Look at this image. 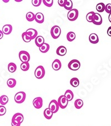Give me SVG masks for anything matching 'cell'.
<instances>
[{
	"instance_id": "52a82bcc",
	"label": "cell",
	"mask_w": 111,
	"mask_h": 126,
	"mask_svg": "<svg viewBox=\"0 0 111 126\" xmlns=\"http://www.w3.org/2000/svg\"><path fill=\"white\" fill-rule=\"evenodd\" d=\"M57 102L58 104V106H59V107L61 108H62V109H64V108H66L67 107V105H68V101L64 95H62L58 98Z\"/></svg>"
},
{
	"instance_id": "9c48e42d",
	"label": "cell",
	"mask_w": 111,
	"mask_h": 126,
	"mask_svg": "<svg viewBox=\"0 0 111 126\" xmlns=\"http://www.w3.org/2000/svg\"><path fill=\"white\" fill-rule=\"evenodd\" d=\"M92 22L95 25H101L102 23V18L101 15L97 13H95Z\"/></svg>"
},
{
	"instance_id": "e575fe53",
	"label": "cell",
	"mask_w": 111,
	"mask_h": 126,
	"mask_svg": "<svg viewBox=\"0 0 111 126\" xmlns=\"http://www.w3.org/2000/svg\"><path fill=\"white\" fill-rule=\"evenodd\" d=\"M42 0H32V3L34 7H38L42 2Z\"/></svg>"
},
{
	"instance_id": "1f68e13d",
	"label": "cell",
	"mask_w": 111,
	"mask_h": 126,
	"mask_svg": "<svg viewBox=\"0 0 111 126\" xmlns=\"http://www.w3.org/2000/svg\"><path fill=\"white\" fill-rule=\"evenodd\" d=\"M22 37L23 40L25 41V42H30L32 40L31 37H30V36L26 32H23L22 34Z\"/></svg>"
},
{
	"instance_id": "60d3db41",
	"label": "cell",
	"mask_w": 111,
	"mask_h": 126,
	"mask_svg": "<svg viewBox=\"0 0 111 126\" xmlns=\"http://www.w3.org/2000/svg\"><path fill=\"white\" fill-rule=\"evenodd\" d=\"M3 37V32H2V31H1V30H0V40Z\"/></svg>"
},
{
	"instance_id": "cb8c5ba5",
	"label": "cell",
	"mask_w": 111,
	"mask_h": 126,
	"mask_svg": "<svg viewBox=\"0 0 111 126\" xmlns=\"http://www.w3.org/2000/svg\"><path fill=\"white\" fill-rule=\"evenodd\" d=\"M70 84L73 87H77L79 84V81L77 78H73L70 81Z\"/></svg>"
},
{
	"instance_id": "d4e9b609",
	"label": "cell",
	"mask_w": 111,
	"mask_h": 126,
	"mask_svg": "<svg viewBox=\"0 0 111 126\" xmlns=\"http://www.w3.org/2000/svg\"><path fill=\"white\" fill-rule=\"evenodd\" d=\"M83 106V102L82 99H77L75 102V106L77 109H80Z\"/></svg>"
},
{
	"instance_id": "603a6c76",
	"label": "cell",
	"mask_w": 111,
	"mask_h": 126,
	"mask_svg": "<svg viewBox=\"0 0 111 126\" xmlns=\"http://www.w3.org/2000/svg\"><path fill=\"white\" fill-rule=\"evenodd\" d=\"M8 69L11 73H14L16 72L17 69V66L14 63H10L8 65Z\"/></svg>"
},
{
	"instance_id": "ba28073f",
	"label": "cell",
	"mask_w": 111,
	"mask_h": 126,
	"mask_svg": "<svg viewBox=\"0 0 111 126\" xmlns=\"http://www.w3.org/2000/svg\"><path fill=\"white\" fill-rule=\"evenodd\" d=\"M59 106H58V104L57 101L56 100H52V101L50 102L49 104V107L48 108L51 110V112L53 113H56V112H58V110H59Z\"/></svg>"
},
{
	"instance_id": "30bf717a",
	"label": "cell",
	"mask_w": 111,
	"mask_h": 126,
	"mask_svg": "<svg viewBox=\"0 0 111 126\" xmlns=\"http://www.w3.org/2000/svg\"><path fill=\"white\" fill-rule=\"evenodd\" d=\"M33 105L36 109H40L43 106V100L41 97H36L33 101Z\"/></svg>"
},
{
	"instance_id": "ab89813d",
	"label": "cell",
	"mask_w": 111,
	"mask_h": 126,
	"mask_svg": "<svg viewBox=\"0 0 111 126\" xmlns=\"http://www.w3.org/2000/svg\"><path fill=\"white\" fill-rule=\"evenodd\" d=\"M107 34L109 36L111 37V26L108 29V30H107Z\"/></svg>"
},
{
	"instance_id": "b9f144b4",
	"label": "cell",
	"mask_w": 111,
	"mask_h": 126,
	"mask_svg": "<svg viewBox=\"0 0 111 126\" xmlns=\"http://www.w3.org/2000/svg\"><path fill=\"white\" fill-rule=\"evenodd\" d=\"M108 19H109V21H110V22L111 23V14H110V15H109Z\"/></svg>"
},
{
	"instance_id": "7bdbcfd3",
	"label": "cell",
	"mask_w": 111,
	"mask_h": 126,
	"mask_svg": "<svg viewBox=\"0 0 111 126\" xmlns=\"http://www.w3.org/2000/svg\"><path fill=\"white\" fill-rule=\"evenodd\" d=\"M16 2H21V1H22L21 0H18V1H17V0H16Z\"/></svg>"
},
{
	"instance_id": "836d02e7",
	"label": "cell",
	"mask_w": 111,
	"mask_h": 126,
	"mask_svg": "<svg viewBox=\"0 0 111 126\" xmlns=\"http://www.w3.org/2000/svg\"><path fill=\"white\" fill-rule=\"evenodd\" d=\"M42 2L43 3L45 4V6H46L47 7H50L53 5V0H43Z\"/></svg>"
},
{
	"instance_id": "484cf974",
	"label": "cell",
	"mask_w": 111,
	"mask_h": 126,
	"mask_svg": "<svg viewBox=\"0 0 111 126\" xmlns=\"http://www.w3.org/2000/svg\"><path fill=\"white\" fill-rule=\"evenodd\" d=\"M26 19L29 22H32L35 19V15L33 12H29L26 14Z\"/></svg>"
},
{
	"instance_id": "7c38bea8",
	"label": "cell",
	"mask_w": 111,
	"mask_h": 126,
	"mask_svg": "<svg viewBox=\"0 0 111 126\" xmlns=\"http://www.w3.org/2000/svg\"><path fill=\"white\" fill-rule=\"evenodd\" d=\"M67 53V48L63 46H60V47H58L56 51V53L57 54V55L60 56H63L66 55Z\"/></svg>"
},
{
	"instance_id": "f35d334b",
	"label": "cell",
	"mask_w": 111,
	"mask_h": 126,
	"mask_svg": "<svg viewBox=\"0 0 111 126\" xmlns=\"http://www.w3.org/2000/svg\"><path fill=\"white\" fill-rule=\"evenodd\" d=\"M58 3L61 7H64L66 3V0H58Z\"/></svg>"
},
{
	"instance_id": "4316f807",
	"label": "cell",
	"mask_w": 111,
	"mask_h": 126,
	"mask_svg": "<svg viewBox=\"0 0 111 126\" xmlns=\"http://www.w3.org/2000/svg\"><path fill=\"white\" fill-rule=\"evenodd\" d=\"M8 102V98L6 95H2L0 97V103L2 106L6 105Z\"/></svg>"
},
{
	"instance_id": "44dd1931",
	"label": "cell",
	"mask_w": 111,
	"mask_h": 126,
	"mask_svg": "<svg viewBox=\"0 0 111 126\" xmlns=\"http://www.w3.org/2000/svg\"><path fill=\"white\" fill-rule=\"evenodd\" d=\"M40 51L42 53H46L49 49V45L46 43H44L42 46L39 48Z\"/></svg>"
},
{
	"instance_id": "8fae6325",
	"label": "cell",
	"mask_w": 111,
	"mask_h": 126,
	"mask_svg": "<svg viewBox=\"0 0 111 126\" xmlns=\"http://www.w3.org/2000/svg\"><path fill=\"white\" fill-rule=\"evenodd\" d=\"M26 32L30 36V37L31 38V40H33V39H34V38H36L37 37L38 32H37V30L35 29H29L26 31Z\"/></svg>"
},
{
	"instance_id": "74e56055",
	"label": "cell",
	"mask_w": 111,
	"mask_h": 126,
	"mask_svg": "<svg viewBox=\"0 0 111 126\" xmlns=\"http://www.w3.org/2000/svg\"><path fill=\"white\" fill-rule=\"evenodd\" d=\"M104 10H105V11L107 13L110 14L111 12V4L108 3V4H107V5H106L105 6V8H104Z\"/></svg>"
},
{
	"instance_id": "f546056e",
	"label": "cell",
	"mask_w": 111,
	"mask_h": 126,
	"mask_svg": "<svg viewBox=\"0 0 111 126\" xmlns=\"http://www.w3.org/2000/svg\"><path fill=\"white\" fill-rule=\"evenodd\" d=\"M21 69L23 71H27L30 68L29 62H22L21 64Z\"/></svg>"
},
{
	"instance_id": "f6af8a7d",
	"label": "cell",
	"mask_w": 111,
	"mask_h": 126,
	"mask_svg": "<svg viewBox=\"0 0 111 126\" xmlns=\"http://www.w3.org/2000/svg\"></svg>"
},
{
	"instance_id": "5bb4252c",
	"label": "cell",
	"mask_w": 111,
	"mask_h": 126,
	"mask_svg": "<svg viewBox=\"0 0 111 126\" xmlns=\"http://www.w3.org/2000/svg\"><path fill=\"white\" fill-rule=\"evenodd\" d=\"M89 41L91 43L96 44L99 42L98 37L95 33H91L89 36Z\"/></svg>"
},
{
	"instance_id": "d590c367",
	"label": "cell",
	"mask_w": 111,
	"mask_h": 126,
	"mask_svg": "<svg viewBox=\"0 0 111 126\" xmlns=\"http://www.w3.org/2000/svg\"><path fill=\"white\" fill-rule=\"evenodd\" d=\"M6 113V109L5 106H0V116H2L5 115Z\"/></svg>"
},
{
	"instance_id": "7a4b0ae2",
	"label": "cell",
	"mask_w": 111,
	"mask_h": 126,
	"mask_svg": "<svg viewBox=\"0 0 111 126\" xmlns=\"http://www.w3.org/2000/svg\"><path fill=\"white\" fill-rule=\"evenodd\" d=\"M61 33V30L58 26H54L51 30V34L53 39L58 38Z\"/></svg>"
},
{
	"instance_id": "277c9868",
	"label": "cell",
	"mask_w": 111,
	"mask_h": 126,
	"mask_svg": "<svg viewBox=\"0 0 111 126\" xmlns=\"http://www.w3.org/2000/svg\"><path fill=\"white\" fill-rule=\"evenodd\" d=\"M78 17V11L77 9H72L69 11L67 14V18L70 21H74L77 19Z\"/></svg>"
},
{
	"instance_id": "3957f363",
	"label": "cell",
	"mask_w": 111,
	"mask_h": 126,
	"mask_svg": "<svg viewBox=\"0 0 111 126\" xmlns=\"http://www.w3.org/2000/svg\"><path fill=\"white\" fill-rule=\"evenodd\" d=\"M68 67L72 71H77L80 68V63L77 60H72L69 62Z\"/></svg>"
},
{
	"instance_id": "6da1fadb",
	"label": "cell",
	"mask_w": 111,
	"mask_h": 126,
	"mask_svg": "<svg viewBox=\"0 0 111 126\" xmlns=\"http://www.w3.org/2000/svg\"><path fill=\"white\" fill-rule=\"evenodd\" d=\"M45 75V69L42 66H39L37 67L34 71V76L37 79H42Z\"/></svg>"
},
{
	"instance_id": "ac0fdd59",
	"label": "cell",
	"mask_w": 111,
	"mask_h": 126,
	"mask_svg": "<svg viewBox=\"0 0 111 126\" xmlns=\"http://www.w3.org/2000/svg\"><path fill=\"white\" fill-rule=\"evenodd\" d=\"M64 95L66 97L67 99L68 100V101H71L73 99L74 97V94L72 91L69 90H68L66 91Z\"/></svg>"
},
{
	"instance_id": "7402d4cb",
	"label": "cell",
	"mask_w": 111,
	"mask_h": 126,
	"mask_svg": "<svg viewBox=\"0 0 111 126\" xmlns=\"http://www.w3.org/2000/svg\"><path fill=\"white\" fill-rule=\"evenodd\" d=\"M65 9L70 11L73 8V2L71 0H66V3L64 6Z\"/></svg>"
},
{
	"instance_id": "d6a6232c",
	"label": "cell",
	"mask_w": 111,
	"mask_h": 126,
	"mask_svg": "<svg viewBox=\"0 0 111 126\" xmlns=\"http://www.w3.org/2000/svg\"><path fill=\"white\" fill-rule=\"evenodd\" d=\"M94 14H95V12H93V11L89 12L86 16L87 21L89 22H92L93 17V15H94Z\"/></svg>"
},
{
	"instance_id": "f1b7e54d",
	"label": "cell",
	"mask_w": 111,
	"mask_h": 126,
	"mask_svg": "<svg viewBox=\"0 0 111 126\" xmlns=\"http://www.w3.org/2000/svg\"><path fill=\"white\" fill-rule=\"evenodd\" d=\"M7 84L10 88H14L16 85V81L14 79H8Z\"/></svg>"
},
{
	"instance_id": "ee69618b",
	"label": "cell",
	"mask_w": 111,
	"mask_h": 126,
	"mask_svg": "<svg viewBox=\"0 0 111 126\" xmlns=\"http://www.w3.org/2000/svg\"><path fill=\"white\" fill-rule=\"evenodd\" d=\"M4 2H8L9 1H3Z\"/></svg>"
},
{
	"instance_id": "d6986e66",
	"label": "cell",
	"mask_w": 111,
	"mask_h": 126,
	"mask_svg": "<svg viewBox=\"0 0 111 126\" xmlns=\"http://www.w3.org/2000/svg\"><path fill=\"white\" fill-rule=\"evenodd\" d=\"M53 113L51 112L48 108L45 109L44 112H43V114H44L45 117L47 119H50L52 118V116H53Z\"/></svg>"
},
{
	"instance_id": "83f0119b",
	"label": "cell",
	"mask_w": 111,
	"mask_h": 126,
	"mask_svg": "<svg viewBox=\"0 0 111 126\" xmlns=\"http://www.w3.org/2000/svg\"><path fill=\"white\" fill-rule=\"evenodd\" d=\"M76 38V34L73 32H69L67 34V39L69 42H72Z\"/></svg>"
},
{
	"instance_id": "4dcf8cb0",
	"label": "cell",
	"mask_w": 111,
	"mask_h": 126,
	"mask_svg": "<svg viewBox=\"0 0 111 126\" xmlns=\"http://www.w3.org/2000/svg\"><path fill=\"white\" fill-rule=\"evenodd\" d=\"M104 8H105V5L104 3L102 2L97 4L96 6V10L99 12H103L104 11Z\"/></svg>"
},
{
	"instance_id": "9a60e30c",
	"label": "cell",
	"mask_w": 111,
	"mask_h": 126,
	"mask_svg": "<svg viewBox=\"0 0 111 126\" xmlns=\"http://www.w3.org/2000/svg\"><path fill=\"white\" fill-rule=\"evenodd\" d=\"M45 39L41 36H38L35 38V43L37 47L40 48L44 44Z\"/></svg>"
},
{
	"instance_id": "e0dca14e",
	"label": "cell",
	"mask_w": 111,
	"mask_h": 126,
	"mask_svg": "<svg viewBox=\"0 0 111 126\" xmlns=\"http://www.w3.org/2000/svg\"><path fill=\"white\" fill-rule=\"evenodd\" d=\"M44 16L41 12L37 13L35 15V20L38 23H42L44 22Z\"/></svg>"
},
{
	"instance_id": "ffe728a7",
	"label": "cell",
	"mask_w": 111,
	"mask_h": 126,
	"mask_svg": "<svg viewBox=\"0 0 111 126\" xmlns=\"http://www.w3.org/2000/svg\"><path fill=\"white\" fill-rule=\"evenodd\" d=\"M12 119H16V120H18L21 123L23 122V119H24V117L22 114L20 113H17L15 114L14 115V116L12 117Z\"/></svg>"
},
{
	"instance_id": "4fadbf2b",
	"label": "cell",
	"mask_w": 111,
	"mask_h": 126,
	"mask_svg": "<svg viewBox=\"0 0 111 126\" xmlns=\"http://www.w3.org/2000/svg\"><path fill=\"white\" fill-rule=\"evenodd\" d=\"M52 68L54 71H58L60 70L62 67V64L60 61L58 59H56L52 63Z\"/></svg>"
},
{
	"instance_id": "5b68a950",
	"label": "cell",
	"mask_w": 111,
	"mask_h": 126,
	"mask_svg": "<svg viewBox=\"0 0 111 126\" xmlns=\"http://www.w3.org/2000/svg\"><path fill=\"white\" fill-rule=\"evenodd\" d=\"M26 94L24 92H19L15 95V101L17 103H23L26 99Z\"/></svg>"
},
{
	"instance_id": "8992f818",
	"label": "cell",
	"mask_w": 111,
	"mask_h": 126,
	"mask_svg": "<svg viewBox=\"0 0 111 126\" xmlns=\"http://www.w3.org/2000/svg\"><path fill=\"white\" fill-rule=\"evenodd\" d=\"M19 58L22 62H29L30 60V55L29 52L25 51H21L19 52Z\"/></svg>"
},
{
	"instance_id": "8d00e7d4",
	"label": "cell",
	"mask_w": 111,
	"mask_h": 126,
	"mask_svg": "<svg viewBox=\"0 0 111 126\" xmlns=\"http://www.w3.org/2000/svg\"><path fill=\"white\" fill-rule=\"evenodd\" d=\"M21 123L18 120L16 119H12L11 121V125L12 126H20Z\"/></svg>"
},
{
	"instance_id": "2e32d148",
	"label": "cell",
	"mask_w": 111,
	"mask_h": 126,
	"mask_svg": "<svg viewBox=\"0 0 111 126\" xmlns=\"http://www.w3.org/2000/svg\"><path fill=\"white\" fill-rule=\"evenodd\" d=\"M12 31V26L11 25H5L2 28V32L3 34H9Z\"/></svg>"
}]
</instances>
